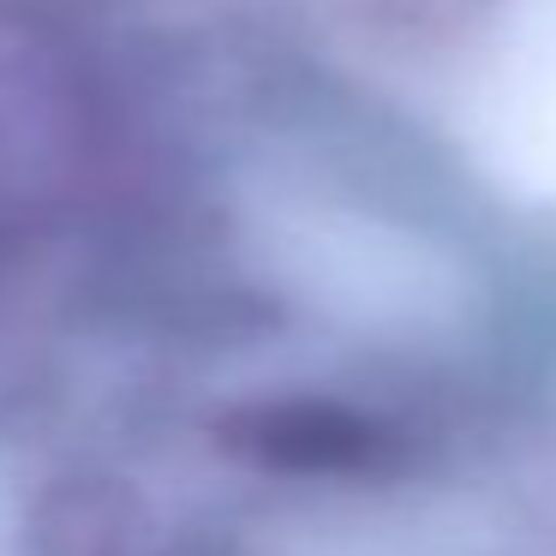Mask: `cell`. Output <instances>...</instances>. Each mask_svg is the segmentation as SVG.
Masks as SVG:
<instances>
[{"label":"cell","mask_w":556,"mask_h":556,"mask_svg":"<svg viewBox=\"0 0 556 556\" xmlns=\"http://www.w3.org/2000/svg\"><path fill=\"white\" fill-rule=\"evenodd\" d=\"M49 556H180L138 496L121 484H66L42 515Z\"/></svg>","instance_id":"7a4b0ae2"},{"label":"cell","mask_w":556,"mask_h":556,"mask_svg":"<svg viewBox=\"0 0 556 556\" xmlns=\"http://www.w3.org/2000/svg\"><path fill=\"white\" fill-rule=\"evenodd\" d=\"M97 156V102L66 37L30 7H0V192L54 198Z\"/></svg>","instance_id":"6da1fadb"}]
</instances>
